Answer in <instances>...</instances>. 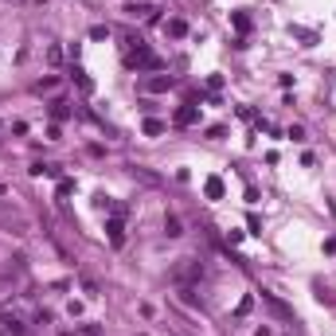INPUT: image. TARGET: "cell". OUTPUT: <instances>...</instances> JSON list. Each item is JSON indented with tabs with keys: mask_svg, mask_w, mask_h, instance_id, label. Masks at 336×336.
<instances>
[{
	"mask_svg": "<svg viewBox=\"0 0 336 336\" xmlns=\"http://www.w3.org/2000/svg\"><path fill=\"white\" fill-rule=\"evenodd\" d=\"M203 192H207V200H219V196H223V180H219V176H207Z\"/></svg>",
	"mask_w": 336,
	"mask_h": 336,
	"instance_id": "5b68a950",
	"label": "cell"
},
{
	"mask_svg": "<svg viewBox=\"0 0 336 336\" xmlns=\"http://www.w3.org/2000/svg\"><path fill=\"white\" fill-rule=\"evenodd\" d=\"M196 278H203V266H200V262H192V258H184V262L176 266V282L188 286V282H196Z\"/></svg>",
	"mask_w": 336,
	"mask_h": 336,
	"instance_id": "6da1fadb",
	"label": "cell"
},
{
	"mask_svg": "<svg viewBox=\"0 0 336 336\" xmlns=\"http://www.w3.org/2000/svg\"><path fill=\"white\" fill-rule=\"evenodd\" d=\"M74 78H78V86L86 90V94H90V90H94V82H90V78H86V70H78V67H74Z\"/></svg>",
	"mask_w": 336,
	"mask_h": 336,
	"instance_id": "4fadbf2b",
	"label": "cell"
},
{
	"mask_svg": "<svg viewBox=\"0 0 336 336\" xmlns=\"http://www.w3.org/2000/svg\"><path fill=\"white\" fill-rule=\"evenodd\" d=\"M247 227H250V235H262V223H258V215H250Z\"/></svg>",
	"mask_w": 336,
	"mask_h": 336,
	"instance_id": "e0dca14e",
	"label": "cell"
},
{
	"mask_svg": "<svg viewBox=\"0 0 336 336\" xmlns=\"http://www.w3.org/2000/svg\"><path fill=\"white\" fill-rule=\"evenodd\" d=\"M145 133H149V137H160V133H164V121L149 117V121H145Z\"/></svg>",
	"mask_w": 336,
	"mask_h": 336,
	"instance_id": "9c48e42d",
	"label": "cell"
},
{
	"mask_svg": "<svg viewBox=\"0 0 336 336\" xmlns=\"http://www.w3.org/2000/svg\"><path fill=\"white\" fill-rule=\"evenodd\" d=\"M172 86V74H157V78H145V90H153V94H160V90Z\"/></svg>",
	"mask_w": 336,
	"mask_h": 336,
	"instance_id": "277c9868",
	"label": "cell"
},
{
	"mask_svg": "<svg viewBox=\"0 0 336 336\" xmlns=\"http://www.w3.org/2000/svg\"><path fill=\"white\" fill-rule=\"evenodd\" d=\"M164 31L180 39V35H188V23H184V20H168V23H164Z\"/></svg>",
	"mask_w": 336,
	"mask_h": 336,
	"instance_id": "8992f818",
	"label": "cell"
},
{
	"mask_svg": "<svg viewBox=\"0 0 336 336\" xmlns=\"http://www.w3.org/2000/svg\"><path fill=\"white\" fill-rule=\"evenodd\" d=\"M106 231H110V243H113V247H121V243H125V227H121V219H117V215L106 223Z\"/></svg>",
	"mask_w": 336,
	"mask_h": 336,
	"instance_id": "3957f363",
	"label": "cell"
},
{
	"mask_svg": "<svg viewBox=\"0 0 336 336\" xmlns=\"http://www.w3.org/2000/svg\"><path fill=\"white\" fill-rule=\"evenodd\" d=\"M200 121V106H180L176 110V125H196Z\"/></svg>",
	"mask_w": 336,
	"mask_h": 336,
	"instance_id": "7a4b0ae2",
	"label": "cell"
},
{
	"mask_svg": "<svg viewBox=\"0 0 336 336\" xmlns=\"http://www.w3.org/2000/svg\"><path fill=\"white\" fill-rule=\"evenodd\" d=\"M262 301H266V305H270V309H274L278 317H290V309H286V305H282L278 297H270V293H262Z\"/></svg>",
	"mask_w": 336,
	"mask_h": 336,
	"instance_id": "52a82bcc",
	"label": "cell"
},
{
	"mask_svg": "<svg viewBox=\"0 0 336 336\" xmlns=\"http://www.w3.org/2000/svg\"><path fill=\"white\" fill-rule=\"evenodd\" d=\"M164 231H168V239L184 235V231H180V219H176V215H168V219H164Z\"/></svg>",
	"mask_w": 336,
	"mask_h": 336,
	"instance_id": "30bf717a",
	"label": "cell"
},
{
	"mask_svg": "<svg viewBox=\"0 0 336 336\" xmlns=\"http://www.w3.org/2000/svg\"><path fill=\"white\" fill-rule=\"evenodd\" d=\"M231 23H235L239 31H250V16L247 12H231Z\"/></svg>",
	"mask_w": 336,
	"mask_h": 336,
	"instance_id": "ba28073f",
	"label": "cell"
},
{
	"mask_svg": "<svg viewBox=\"0 0 336 336\" xmlns=\"http://www.w3.org/2000/svg\"><path fill=\"white\" fill-rule=\"evenodd\" d=\"M90 39H110V27H102V23H94V27H90Z\"/></svg>",
	"mask_w": 336,
	"mask_h": 336,
	"instance_id": "5bb4252c",
	"label": "cell"
},
{
	"mask_svg": "<svg viewBox=\"0 0 336 336\" xmlns=\"http://www.w3.org/2000/svg\"><path fill=\"white\" fill-rule=\"evenodd\" d=\"M59 86V78H55V74H51V78H39V82H35V90H39V94H47V90H55Z\"/></svg>",
	"mask_w": 336,
	"mask_h": 336,
	"instance_id": "8fae6325",
	"label": "cell"
},
{
	"mask_svg": "<svg viewBox=\"0 0 336 336\" xmlns=\"http://www.w3.org/2000/svg\"><path fill=\"white\" fill-rule=\"evenodd\" d=\"M67 102H55V106H51V117H55V121H63V117H67Z\"/></svg>",
	"mask_w": 336,
	"mask_h": 336,
	"instance_id": "7c38bea8",
	"label": "cell"
},
{
	"mask_svg": "<svg viewBox=\"0 0 336 336\" xmlns=\"http://www.w3.org/2000/svg\"><path fill=\"white\" fill-rule=\"evenodd\" d=\"M70 192H74V180H59V200H63V196H70Z\"/></svg>",
	"mask_w": 336,
	"mask_h": 336,
	"instance_id": "9a60e30c",
	"label": "cell"
},
{
	"mask_svg": "<svg viewBox=\"0 0 336 336\" xmlns=\"http://www.w3.org/2000/svg\"><path fill=\"white\" fill-rule=\"evenodd\" d=\"M250 309H254V297H243V301H239V317H247Z\"/></svg>",
	"mask_w": 336,
	"mask_h": 336,
	"instance_id": "2e32d148",
	"label": "cell"
}]
</instances>
